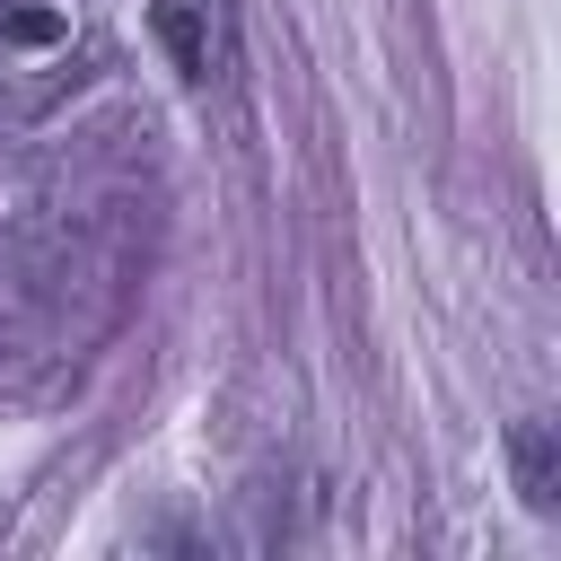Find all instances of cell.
<instances>
[{"label": "cell", "instance_id": "6da1fadb", "mask_svg": "<svg viewBox=\"0 0 561 561\" xmlns=\"http://www.w3.org/2000/svg\"><path fill=\"white\" fill-rule=\"evenodd\" d=\"M158 44L175 53V70H184V79H219V70H228L219 9H210V0H158Z\"/></svg>", "mask_w": 561, "mask_h": 561}, {"label": "cell", "instance_id": "7a4b0ae2", "mask_svg": "<svg viewBox=\"0 0 561 561\" xmlns=\"http://www.w3.org/2000/svg\"><path fill=\"white\" fill-rule=\"evenodd\" d=\"M517 491H526V508H552L561 500V465H552V430L543 421L517 430Z\"/></svg>", "mask_w": 561, "mask_h": 561}]
</instances>
